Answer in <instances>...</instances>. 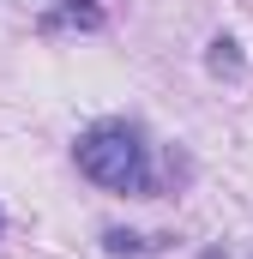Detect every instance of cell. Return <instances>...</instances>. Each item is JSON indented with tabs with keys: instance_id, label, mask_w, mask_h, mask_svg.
<instances>
[{
	"instance_id": "1",
	"label": "cell",
	"mask_w": 253,
	"mask_h": 259,
	"mask_svg": "<svg viewBox=\"0 0 253 259\" xmlns=\"http://www.w3.org/2000/svg\"><path fill=\"white\" fill-rule=\"evenodd\" d=\"M72 157H78V169H85L97 187H109V193H145V187H151V157H145L139 133L126 127V121H97V127L72 145Z\"/></svg>"
},
{
	"instance_id": "2",
	"label": "cell",
	"mask_w": 253,
	"mask_h": 259,
	"mask_svg": "<svg viewBox=\"0 0 253 259\" xmlns=\"http://www.w3.org/2000/svg\"><path fill=\"white\" fill-rule=\"evenodd\" d=\"M55 24H78V30H97V24H103V6H97V0H61V6H55Z\"/></svg>"
},
{
	"instance_id": "3",
	"label": "cell",
	"mask_w": 253,
	"mask_h": 259,
	"mask_svg": "<svg viewBox=\"0 0 253 259\" xmlns=\"http://www.w3.org/2000/svg\"><path fill=\"white\" fill-rule=\"evenodd\" d=\"M103 247H109V253H139L145 241H139V235H126V229H109V235H103Z\"/></svg>"
}]
</instances>
